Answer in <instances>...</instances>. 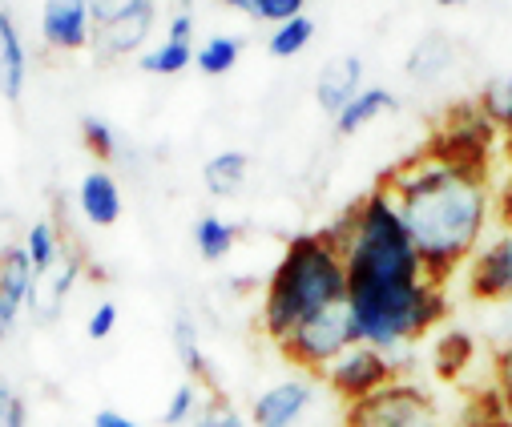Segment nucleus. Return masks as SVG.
I'll return each instance as SVG.
<instances>
[{"label": "nucleus", "mask_w": 512, "mask_h": 427, "mask_svg": "<svg viewBox=\"0 0 512 427\" xmlns=\"http://www.w3.org/2000/svg\"><path fill=\"white\" fill-rule=\"evenodd\" d=\"M355 327H359V343L375 347L383 355H396L404 347H412L416 339H424L436 323H444L448 315V295L440 282L424 278L400 291H383L371 299H347Z\"/></svg>", "instance_id": "nucleus-4"}, {"label": "nucleus", "mask_w": 512, "mask_h": 427, "mask_svg": "<svg viewBox=\"0 0 512 427\" xmlns=\"http://www.w3.org/2000/svg\"><path fill=\"white\" fill-rule=\"evenodd\" d=\"M21 246H25V254H29V262H33L37 274H45V270L69 250V242H65V234H61V222H49V218H37V222L25 230Z\"/></svg>", "instance_id": "nucleus-21"}, {"label": "nucleus", "mask_w": 512, "mask_h": 427, "mask_svg": "<svg viewBox=\"0 0 512 427\" xmlns=\"http://www.w3.org/2000/svg\"><path fill=\"white\" fill-rule=\"evenodd\" d=\"M33 282H37V270H33L25 246L21 242H9L5 250H0V347L13 339L21 315L29 311Z\"/></svg>", "instance_id": "nucleus-10"}, {"label": "nucleus", "mask_w": 512, "mask_h": 427, "mask_svg": "<svg viewBox=\"0 0 512 427\" xmlns=\"http://www.w3.org/2000/svg\"><path fill=\"white\" fill-rule=\"evenodd\" d=\"M25 85H29V49L17 17L0 5V97L9 105H21Z\"/></svg>", "instance_id": "nucleus-14"}, {"label": "nucleus", "mask_w": 512, "mask_h": 427, "mask_svg": "<svg viewBox=\"0 0 512 427\" xmlns=\"http://www.w3.org/2000/svg\"><path fill=\"white\" fill-rule=\"evenodd\" d=\"M496 218H500V230H512V182H504L496 194Z\"/></svg>", "instance_id": "nucleus-35"}, {"label": "nucleus", "mask_w": 512, "mask_h": 427, "mask_svg": "<svg viewBox=\"0 0 512 427\" xmlns=\"http://www.w3.org/2000/svg\"><path fill=\"white\" fill-rule=\"evenodd\" d=\"M41 41L57 53H81L93 45L89 0H45L41 5Z\"/></svg>", "instance_id": "nucleus-12"}, {"label": "nucleus", "mask_w": 512, "mask_h": 427, "mask_svg": "<svg viewBox=\"0 0 512 427\" xmlns=\"http://www.w3.org/2000/svg\"><path fill=\"white\" fill-rule=\"evenodd\" d=\"M81 146L97 158V162H113L117 158V129L97 117V113H85L81 117Z\"/></svg>", "instance_id": "nucleus-27"}, {"label": "nucleus", "mask_w": 512, "mask_h": 427, "mask_svg": "<svg viewBox=\"0 0 512 427\" xmlns=\"http://www.w3.org/2000/svg\"><path fill=\"white\" fill-rule=\"evenodd\" d=\"M170 339H174V351H178V363L186 371L190 383H214V371H210V359L202 351V335H198V323L190 315H174L170 323Z\"/></svg>", "instance_id": "nucleus-19"}, {"label": "nucleus", "mask_w": 512, "mask_h": 427, "mask_svg": "<svg viewBox=\"0 0 512 427\" xmlns=\"http://www.w3.org/2000/svg\"><path fill=\"white\" fill-rule=\"evenodd\" d=\"M77 210H81V218L89 222V226H117V218H121V210H125V198H121V186H117V178L105 170V166H97V170H89L81 182H77Z\"/></svg>", "instance_id": "nucleus-16"}, {"label": "nucleus", "mask_w": 512, "mask_h": 427, "mask_svg": "<svg viewBox=\"0 0 512 427\" xmlns=\"http://www.w3.org/2000/svg\"><path fill=\"white\" fill-rule=\"evenodd\" d=\"M392 379H400V367L392 355H383L375 347H351L343 359H335L323 371V383L331 387L335 399H343V407H355L363 399H371L379 387H388Z\"/></svg>", "instance_id": "nucleus-8"}, {"label": "nucleus", "mask_w": 512, "mask_h": 427, "mask_svg": "<svg viewBox=\"0 0 512 427\" xmlns=\"http://www.w3.org/2000/svg\"><path fill=\"white\" fill-rule=\"evenodd\" d=\"M81 270H85V258L69 246V250H65V254L45 270V274H37L29 315H33L41 327H49V323H57V319H61V311H65V303H69L73 287H77V278H81Z\"/></svg>", "instance_id": "nucleus-13"}, {"label": "nucleus", "mask_w": 512, "mask_h": 427, "mask_svg": "<svg viewBox=\"0 0 512 427\" xmlns=\"http://www.w3.org/2000/svg\"><path fill=\"white\" fill-rule=\"evenodd\" d=\"M492 379H496L500 403L512 411V347H496V355H492Z\"/></svg>", "instance_id": "nucleus-32"}, {"label": "nucleus", "mask_w": 512, "mask_h": 427, "mask_svg": "<svg viewBox=\"0 0 512 427\" xmlns=\"http://www.w3.org/2000/svg\"><path fill=\"white\" fill-rule=\"evenodd\" d=\"M388 190L420 262L432 282H444L468 266L476 246L488 238L496 190L488 166L452 162L436 150L404 162L379 182Z\"/></svg>", "instance_id": "nucleus-1"}, {"label": "nucleus", "mask_w": 512, "mask_h": 427, "mask_svg": "<svg viewBox=\"0 0 512 427\" xmlns=\"http://www.w3.org/2000/svg\"><path fill=\"white\" fill-rule=\"evenodd\" d=\"M452 69H456V41H452L448 33H424V37L412 45L408 61H404V73H408L416 85H436V81H444Z\"/></svg>", "instance_id": "nucleus-17"}, {"label": "nucleus", "mask_w": 512, "mask_h": 427, "mask_svg": "<svg viewBox=\"0 0 512 427\" xmlns=\"http://www.w3.org/2000/svg\"><path fill=\"white\" fill-rule=\"evenodd\" d=\"M472 359V339L464 331H448L440 343H436V371L444 379H456Z\"/></svg>", "instance_id": "nucleus-30"}, {"label": "nucleus", "mask_w": 512, "mask_h": 427, "mask_svg": "<svg viewBox=\"0 0 512 427\" xmlns=\"http://www.w3.org/2000/svg\"><path fill=\"white\" fill-rule=\"evenodd\" d=\"M472 427H512L508 419H480V423H472Z\"/></svg>", "instance_id": "nucleus-39"}, {"label": "nucleus", "mask_w": 512, "mask_h": 427, "mask_svg": "<svg viewBox=\"0 0 512 427\" xmlns=\"http://www.w3.org/2000/svg\"><path fill=\"white\" fill-rule=\"evenodd\" d=\"M230 9L250 17V21H259V25H287L295 17H303V0H230Z\"/></svg>", "instance_id": "nucleus-25"}, {"label": "nucleus", "mask_w": 512, "mask_h": 427, "mask_svg": "<svg viewBox=\"0 0 512 427\" xmlns=\"http://www.w3.org/2000/svg\"><path fill=\"white\" fill-rule=\"evenodd\" d=\"M190 427H250V419H246L222 391H214V395L202 399V407H198V415L190 419Z\"/></svg>", "instance_id": "nucleus-29"}, {"label": "nucleus", "mask_w": 512, "mask_h": 427, "mask_svg": "<svg viewBox=\"0 0 512 427\" xmlns=\"http://www.w3.org/2000/svg\"><path fill=\"white\" fill-rule=\"evenodd\" d=\"M347 299V270L335 242L315 230L287 242L279 266L267 278L263 291V331L267 339L283 343L295 327L315 319L319 311Z\"/></svg>", "instance_id": "nucleus-3"}, {"label": "nucleus", "mask_w": 512, "mask_h": 427, "mask_svg": "<svg viewBox=\"0 0 512 427\" xmlns=\"http://www.w3.org/2000/svg\"><path fill=\"white\" fill-rule=\"evenodd\" d=\"M396 109H400V97H396L388 85H363L331 121H335V133H339V137H351V133H359L363 125L379 121L383 113H396Z\"/></svg>", "instance_id": "nucleus-18"}, {"label": "nucleus", "mask_w": 512, "mask_h": 427, "mask_svg": "<svg viewBox=\"0 0 512 427\" xmlns=\"http://www.w3.org/2000/svg\"><path fill=\"white\" fill-rule=\"evenodd\" d=\"M315 379L311 375H291V379H279L271 383L267 391L254 395L250 403V427H295L311 403H315Z\"/></svg>", "instance_id": "nucleus-11"}, {"label": "nucleus", "mask_w": 512, "mask_h": 427, "mask_svg": "<svg viewBox=\"0 0 512 427\" xmlns=\"http://www.w3.org/2000/svg\"><path fill=\"white\" fill-rule=\"evenodd\" d=\"M246 174H250V158L242 150H218L206 166H202V186L214 194V198H234L242 186H246Z\"/></svg>", "instance_id": "nucleus-20"}, {"label": "nucleus", "mask_w": 512, "mask_h": 427, "mask_svg": "<svg viewBox=\"0 0 512 427\" xmlns=\"http://www.w3.org/2000/svg\"><path fill=\"white\" fill-rule=\"evenodd\" d=\"M311 41H315V21L303 13V17H295V21L279 25V29H271V37H267V53L287 61V57H299Z\"/></svg>", "instance_id": "nucleus-26"}, {"label": "nucleus", "mask_w": 512, "mask_h": 427, "mask_svg": "<svg viewBox=\"0 0 512 427\" xmlns=\"http://www.w3.org/2000/svg\"><path fill=\"white\" fill-rule=\"evenodd\" d=\"M194 65V45H178V41H158L138 57V69L150 77H178Z\"/></svg>", "instance_id": "nucleus-24"}, {"label": "nucleus", "mask_w": 512, "mask_h": 427, "mask_svg": "<svg viewBox=\"0 0 512 427\" xmlns=\"http://www.w3.org/2000/svg\"><path fill=\"white\" fill-rule=\"evenodd\" d=\"M504 166H508V182H512V137H504Z\"/></svg>", "instance_id": "nucleus-38"}, {"label": "nucleus", "mask_w": 512, "mask_h": 427, "mask_svg": "<svg viewBox=\"0 0 512 427\" xmlns=\"http://www.w3.org/2000/svg\"><path fill=\"white\" fill-rule=\"evenodd\" d=\"M504 81H508V93H512V73H508V77H504Z\"/></svg>", "instance_id": "nucleus-40"}, {"label": "nucleus", "mask_w": 512, "mask_h": 427, "mask_svg": "<svg viewBox=\"0 0 512 427\" xmlns=\"http://www.w3.org/2000/svg\"><path fill=\"white\" fill-rule=\"evenodd\" d=\"M351 347H359V327H355V315H351V307H347V299L343 303H335V307H327V311H319L315 319H307L303 327H295L283 343H279V351L303 371V375H323L335 359H343Z\"/></svg>", "instance_id": "nucleus-5"}, {"label": "nucleus", "mask_w": 512, "mask_h": 427, "mask_svg": "<svg viewBox=\"0 0 512 427\" xmlns=\"http://www.w3.org/2000/svg\"><path fill=\"white\" fill-rule=\"evenodd\" d=\"M113 331H117V303H113V299H101V303L89 311V319H85V339L105 343Z\"/></svg>", "instance_id": "nucleus-31"}, {"label": "nucleus", "mask_w": 512, "mask_h": 427, "mask_svg": "<svg viewBox=\"0 0 512 427\" xmlns=\"http://www.w3.org/2000/svg\"><path fill=\"white\" fill-rule=\"evenodd\" d=\"M93 427H142V423L130 419V415H121V411H113V407H101L93 415Z\"/></svg>", "instance_id": "nucleus-34"}, {"label": "nucleus", "mask_w": 512, "mask_h": 427, "mask_svg": "<svg viewBox=\"0 0 512 427\" xmlns=\"http://www.w3.org/2000/svg\"><path fill=\"white\" fill-rule=\"evenodd\" d=\"M359 89H363V57H355V53L331 57V61L319 69V77H315V105H319L327 117H335Z\"/></svg>", "instance_id": "nucleus-15"}, {"label": "nucleus", "mask_w": 512, "mask_h": 427, "mask_svg": "<svg viewBox=\"0 0 512 427\" xmlns=\"http://www.w3.org/2000/svg\"><path fill=\"white\" fill-rule=\"evenodd\" d=\"M198 407H202V391H198V383L182 379V383L170 391L166 407H162V423H166V427H190V419L198 415Z\"/></svg>", "instance_id": "nucleus-28"}, {"label": "nucleus", "mask_w": 512, "mask_h": 427, "mask_svg": "<svg viewBox=\"0 0 512 427\" xmlns=\"http://www.w3.org/2000/svg\"><path fill=\"white\" fill-rule=\"evenodd\" d=\"M89 21H93L89 49L101 61L142 57L158 25V5L154 0H89Z\"/></svg>", "instance_id": "nucleus-6"}, {"label": "nucleus", "mask_w": 512, "mask_h": 427, "mask_svg": "<svg viewBox=\"0 0 512 427\" xmlns=\"http://www.w3.org/2000/svg\"><path fill=\"white\" fill-rule=\"evenodd\" d=\"M166 41L194 45V13H190V9H174V13H170V21H166Z\"/></svg>", "instance_id": "nucleus-33"}, {"label": "nucleus", "mask_w": 512, "mask_h": 427, "mask_svg": "<svg viewBox=\"0 0 512 427\" xmlns=\"http://www.w3.org/2000/svg\"><path fill=\"white\" fill-rule=\"evenodd\" d=\"M347 427H444L436 395L416 379H392L371 399L347 407Z\"/></svg>", "instance_id": "nucleus-7"}, {"label": "nucleus", "mask_w": 512, "mask_h": 427, "mask_svg": "<svg viewBox=\"0 0 512 427\" xmlns=\"http://www.w3.org/2000/svg\"><path fill=\"white\" fill-rule=\"evenodd\" d=\"M234 246H238V226L226 222L222 214H202V218L194 222V250H198L206 262H222Z\"/></svg>", "instance_id": "nucleus-22"}, {"label": "nucleus", "mask_w": 512, "mask_h": 427, "mask_svg": "<svg viewBox=\"0 0 512 427\" xmlns=\"http://www.w3.org/2000/svg\"><path fill=\"white\" fill-rule=\"evenodd\" d=\"M464 287L476 303H512V230H492L464 266Z\"/></svg>", "instance_id": "nucleus-9"}, {"label": "nucleus", "mask_w": 512, "mask_h": 427, "mask_svg": "<svg viewBox=\"0 0 512 427\" xmlns=\"http://www.w3.org/2000/svg\"><path fill=\"white\" fill-rule=\"evenodd\" d=\"M17 395H21V391L9 383V375H5V371H0V419H5V411L17 403Z\"/></svg>", "instance_id": "nucleus-37"}, {"label": "nucleus", "mask_w": 512, "mask_h": 427, "mask_svg": "<svg viewBox=\"0 0 512 427\" xmlns=\"http://www.w3.org/2000/svg\"><path fill=\"white\" fill-rule=\"evenodd\" d=\"M238 57H242V37L214 33L202 45H194V69L206 73V77H226L238 65Z\"/></svg>", "instance_id": "nucleus-23"}, {"label": "nucleus", "mask_w": 512, "mask_h": 427, "mask_svg": "<svg viewBox=\"0 0 512 427\" xmlns=\"http://www.w3.org/2000/svg\"><path fill=\"white\" fill-rule=\"evenodd\" d=\"M0 427H29V403L17 395V403L5 411V419H0Z\"/></svg>", "instance_id": "nucleus-36"}, {"label": "nucleus", "mask_w": 512, "mask_h": 427, "mask_svg": "<svg viewBox=\"0 0 512 427\" xmlns=\"http://www.w3.org/2000/svg\"><path fill=\"white\" fill-rule=\"evenodd\" d=\"M323 234L343 254L347 299H371V295L400 291V287H412V282L428 278L383 186H375L355 206H347Z\"/></svg>", "instance_id": "nucleus-2"}]
</instances>
